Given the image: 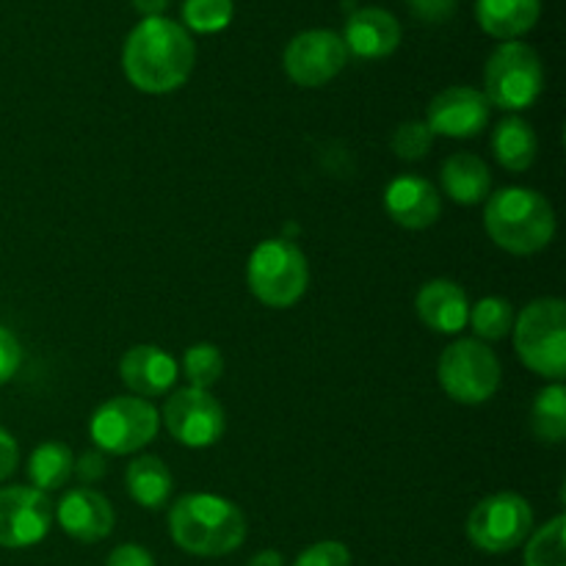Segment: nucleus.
<instances>
[{"label":"nucleus","instance_id":"nucleus-1","mask_svg":"<svg viewBox=\"0 0 566 566\" xmlns=\"http://www.w3.org/2000/svg\"><path fill=\"white\" fill-rule=\"evenodd\" d=\"M197 64L193 39L180 22L144 17L122 48L125 77L144 94L177 92Z\"/></svg>","mask_w":566,"mask_h":566},{"label":"nucleus","instance_id":"nucleus-2","mask_svg":"<svg viewBox=\"0 0 566 566\" xmlns=\"http://www.w3.org/2000/svg\"><path fill=\"white\" fill-rule=\"evenodd\" d=\"M169 534L188 556L221 558L247 542V517L227 497L193 492L169 509Z\"/></svg>","mask_w":566,"mask_h":566},{"label":"nucleus","instance_id":"nucleus-3","mask_svg":"<svg viewBox=\"0 0 566 566\" xmlns=\"http://www.w3.org/2000/svg\"><path fill=\"white\" fill-rule=\"evenodd\" d=\"M484 227L492 243L503 252L528 258L551 247L556 235V213L539 191L512 186L486 197Z\"/></svg>","mask_w":566,"mask_h":566},{"label":"nucleus","instance_id":"nucleus-4","mask_svg":"<svg viewBox=\"0 0 566 566\" xmlns=\"http://www.w3.org/2000/svg\"><path fill=\"white\" fill-rule=\"evenodd\" d=\"M514 352L531 374L551 381L566 376V304L562 298H534L512 326Z\"/></svg>","mask_w":566,"mask_h":566},{"label":"nucleus","instance_id":"nucleus-5","mask_svg":"<svg viewBox=\"0 0 566 566\" xmlns=\"http://www.w3.org/2000/svg\"><path fill=\"white\" fill-rule=\"evenodd\" d=\"M247 285L260 304L287 310L307 293L310 265L302 249L287 238H269L247 263Z\"/></svg>","mask_w":566,"mask_h":566},{"label":"nucleus","instance_id":"nucleus-6","mask_svg":"<svg viewBox=\"0 0 566 566\" xmlns=\"http://www.w3.org/2000/svg\"><path fill=\"white\" fill-rule=\"evenodd\" d=\"M545 88L542 59L531 44L503 42L492 50L484 70L486 103L501 111H525Z\"/></svg>","mask_w":566,"mask_h":566},{"label":"nucleus","instance_id":"nucleus-7","mask_svg":"<svg viewBox=\"0 0 566 566\" xmlns=\"http://www.w3.org/2000/svg\"><path fill=\"white\" fill-rule=\"evenodd\" d=\"M437 376L451 401L464 403V407H479L486 403L497 390H501L503 368L497 354L486 343L475 337L451 343L442 352Z\"/></svg>","mask_w":566,"mask_h":566},{"label":"nucleus","instance_id":"nucleus-8","mask_svg":"<svg viewBox=\"0 0 566 566\" xmlns=\"http://www.w3.org/2000/svg\"><path fill=\"white\" fill-rule=\"evenodd\" d=\"M160 415L147 398L138 396H116L108 398L94 409L88 420V437L97 446L99 453L111 457H127L158 437Z\"/></svg>","mask_w":566,"mask_h":566},{"label":"nucleus","instance_id":"nucleus-9","mask_svg":"<svg viewBox=\"0 0 566 566\" xmlns=\"http://www.w3.org/2000/svg\"><path fill=\"white\" fill-rule=\"evenodd\" d=\"M534 531V509L517 492H497L475 503L468 517V539L490 556L517 551Z\"/></svg>","mask_w":566,"mask_h":566},{"label":"nucleus","instance_id":"nucleus-10","mask_svg":"<svg viewBox=\"0 0 566 566\" xmlns=\"http://www.w3.org/2000/svg\"><path fill=\"white\" fill-rule=\"evenodd\" d=\"M164 426L180 446L210 448L224 437L227 415L219 398L210 390H197V387H182L169 396L164 403Z\"/></svg>","mask_w":566,"mask_h":566},{"label":"nucleus","instance_id":"nucleus-11","mask_svg":"<svg viewBox=\"0 0 566 566\" xmlns=\"http://www.w3.org/2000/svg\"><path fill=\"white\" fill-rule=\"evenodd\" d=\"M55 506L50 495L33 486H3L0 490V547L22 551L50 534Z\"/></svg>","mask_w":566,"mask_h":566},{"label":"nucleus","instance_id":"nucleus-12","mask_svg":"<svg viewBox=\"0 0 566 566\" xmlns=\"http://www.w3.org/2000/svg\"><path fill=\"white\" fill-rule=\"evenodd\" d=\"M285 72L296 86L318 88L335 81L348 61L343 36L324 28H313L293 36L285 48Z\"/></svg>","mask_w":566,"mask_h":566},{"label":"nucleus","instance_id":"nucleus-13","mask_svg":"<svg viewBox=\"0 0 566 566\" xmlns=\"http://www.w3.org/2000/svg\"><path fill=\"white\" fill-rule=\"evenodd\" d=\"M492 105L473 86H448L426 108V125L434 136L473 138L490 125Z\"/></svg>","mask_w":566,"mask_h":566},{"label":"nucleus","instance_id":"nucleus-14","mask_svg":"<svg viewBox=\"0 0 566 566\" xmlns=\"http://www.w3.org/2000/svg\"><path fill=\"white\" fill-rule=\"evenodd\" d=\"M55 520L66 536L83 542V545H94V542H103L105 536H111L116 514L103 492L92 490V486H77L59 501Z\"/></svg>","mask_w":566,"mask_h":566},{"label":"nucleus","instance_id":"nucleus-15","mask_svg":"<svg viewBox=\"0 0 566 566\" xmlns=\"http://www.w3.org/2000/svg\"><path fill=\"white\" fill-rule=\"evenodd\" d=\"M385 210L403 230H429L442 213V197L420 175H398L385 188Z\"/></svg>","mask_w":566,"mask_h":566},{"label":"nucleus","instance_id":"nucleus-16","mask_svg":"<svg viewBox=\"0 0 566 566\" xmlns=\"http://www.w3.org/2000/svg\"><path fill=\"white\" fill-rule=\"evenodd\" d=\"M119 379L138 398L166 396L177 381V363L160 346L138 343L122 354Z\"/></svg>","mask_w":566,"mask_h":566},{"label":"nucleus","instance_id":"nucleus-17","mask_svg":"<svg viewBox=\"0 0 566 566\" xmlns=\"http://www.w3.org/2000/svg\"><path fill=\"white\" fill-rule=\"evenodd\" d=\"M343 44L357 59H387L401 44V25L390 11L368 6L348 17Z\"/></svg>","mask_w":566,"mask_h":566},{"label":"nucleus","instance_id":"nucleus-18","mask_svg":"<svg viewBox=\"0 0 566 566\" xmlns=\"http://www.w3.org/2000/svg\"><path fill=\"white\" fill-rule=\"evenodd\" d=\"M418 318L440 335H457L468 326L470 302L462 285L453 280H431L426 282L415 298Z\"/></svg>","mask_w":566,"mask_h":566},{"label":"nucleus","instance_id":"nucleus-19","mask_svg":"<svg viewBox=\"0 0 566 566\" xmlns=\"http://www.w3.org/2000/svg\"><path fill=\"white\" fill-rule=\"evenodd\" d=\"M440 182L448 199L470 208V205L486 202L492 191V171L479 155L457 153L442 164Z\"/></svg>","mask_w":566,"mask_h":566},{"label":"nucleus","instance_id":"nucleus-20","mask_svg":"<svg viewBox=\"0 0 566 566\" xmlns=\"http://www.w3.org/2000/svg\"><path fill=\"white\" fill-rule=\"evenodd\" d=\"M542 14V0H475V20L490 36L514 42L528 33Z\"/></svg>","mask_w":566,"mask_h":566},{"label":"nucleus","instance_id":"nucleus-21","mask_svg":"<svg viewBox=\"0 0 566 566\" xmlns=\"http://www.w3.org/2000/svg\"><path fill=\"white\" fill-rule=\"evenodd\" d=\"M125 484L133 501L142 509L158 512L169 503L171 490H175V479H171L169 468L160 457L147 453V457H136L125 470Z\"/></svg>","mask_w":566,"mask_h":566},{"label":"nucleus","instance_id":"nucleus-22","mask_svg":"<svg viewBox=\"0 0 566 566\" xmlns=\"http://www.w3.org/2000/svg\"><path fill=\"white\" fill-rule=\"evenodd\" d=\"M492 153L506 171H528L539 153V138L523 116H506L492 133Z\"/></svg>","mask_w":566,"mask_h":566},{"label":"nucleus","instance_id":"nucleus-23","mask_svg":"<svg viewBox=\"0 0 566 566\" xmlns=\"http://www.w3.org/2000/svg\"><path fill=\"white\" fill-rule=\"evenodd\" d=\"M72 475H75V453L64 442H42L28 457V479H31L33 490L44 492V495L70 484Z\"/></svg>","mask_w":566,"mask_h":566},{"label":"nucleus","instance_id":"nucleus-24","mask_svg":"<svg viewBox=\"0 0 566 566\" xmlns=\"http://www.w3.org/2000/svg\"><path fill=\"white\" fill-rule=\"evenodd\" d=\"M531 431L539 442L562 446L566 440V387L564 381H553L551 387L536 392L531 407Z\"/></svg>","mask_w":566,"mask_h":566},{"label":"nucleus","instance_id":"nucleus-25","mask_svg":"<svg viewBox=\"0 0 566 566\" xmlns=\"http://www.w3.org/2000/svg\"><path fill=\"white\" fill-rule=\"evenodd\" d=\"M468 324L473 326L475 340L492 343L503 340L514 326V307L503 296H484L481 302L470 304Z\"/></svg>","mask_w":566,"mask_h":566},{"label":"nucleus","instance_id":"nucleus-26","mask_svg":"<svg viewBox=\"0 0 566 566\" xmlns=\"http://www.w3.org/2000/svg\"><path fill=\"white\" fill-rule=\"evenodd\" d=\"M525 566H566V517L558 514L525 539Z\"/></svg>","mask_w":566,"mask_h":566},{"label":"nucleus","instance_id":"nucleus-27","mask_svg":"<svg viewBox=\"0 0 566 566\" xmlns=\"http://www.w3.org/2000/svg\"><path fill=\"white\" fill-rule=\"evenodd\" d=\"M182 374H186L188 387L210 390L224 376V357H221L219 346H213V343L188 346L182 354Z\"/></svg>","mask_w":566,"mask_h":566},{"label":"nucleus","instance_id":"nucleus-28","mask_svg":"<svg viewBox=\"0 0 566 566\" xmlns=\"http://www.w3.org/2000/svg\"><path fill=\"white\" fill-rule=\"evenodd\" d=\"M235 14L232 0H186L182 3V22L197 33L224 31Z\"/></svg>","mask_w":566,"mask_h":566},{"label":"nucleus","instance_id":"nucleus-29","mask_svg":"<svg viewBox=\"0 0 566 566\" xmlns=\"http://www.w3.org/2000/svg\"><path fill=\"white\" fill-rule=\"evenodd\" d=\"M431 144H434V133L429 130L426 122H418V119L401 122L390 138L392 153H396L401 160H423L426 155H429Z\"/></svg>","mask_w":566,"mask_h":566},{"label":"nucleus","instance_id":"nucleus-30","mask_svg":"<svg viewBox=\"0 0 566 566\" xmlns=\"http://www.w3.org/2000/svg\"><path fill=\"white\" fill-rule=\"evenodd\" d=\"M293 566H352V551L335 539L315 542L298 553Z\"/></svg>","mask_w":566,"mask_h":566},{"label":"nucleus","instance_id":"nucleus-31","mask_svg":"<svg viewBox=\"0 0 566 566\" xmlns=\"http://www.w3.org/2000/svg\"><path fill=\"white\" fill-rule=\"evenodd\" d=\"M22 365V346L6 326H0V385L14 379V374Z\"/></svg>","mask_w":566,"mask_h":566},{"label":"nucleus","instance_id":"nucleus-32","mask_svg":"<svg viewBox=\"0 0 566 566\" xmlns=\"http://www.w3.org/2000/svg\"><path fill=\"white\" fill-rule=\"evenodd\" d=\"M409 11L423 22H446L457 11V0H407Z\"/></svg>","mask_w":566,"mask_h":566},{"label":"nucleus","instance_id":"nucleus-33","mask_svg":"<svg viewBox=\"0 0 566 566\" xmlns=\"http://www.w3.org/2000/svg\"><path fill=\"white\" fill-rule=\"evenodd\" d=\"M105 566H155V558L147 547L127 542V545H119L111 551Z\"/></svg>","mask_w":566,"mask_h":566},{"label":"nucleus","instance_id":"nucleus-34","mask_svg":"<svg viewBox=\"0 0 566 566\" xmlns=\"http://www.w3.org/2000/svg\"><path fill=\"white\" fill-rule=\"evenodd\" d=\"M108 473V462H105V453L99 451H86L75 459V475L83 484H94L103 475Z\"/></svg>","mask_w":566,"mask_h":566},{"label":"nucleus","instance_id":"nucleus-35","mask_svg":"<svg viewBox=\"0 0 566 566\" xmlns=\"http://www.w3.org/2000/svg\"><path fill=\"white\" fill-rule=\"evenodd\" d=\"M17 462H20V448H17V440L3 429V426H0V481L14 475Z\"/></svg>","mask_w":566,"mask_h":566},{"label":"nucleus","instance_id":"nucleus-36","mask_svg":"<svg viewBox=\"0 0 566 566\" xmlns=\"http://www.w3.org/2000/svg\"><path fill=\"white\" fill-rule=\"evenodd\" d=\"M133 6L142 17H164L169 0H133Z\"/></svg>","mask_w":566,"mask_h":566},{"label":"nucleus","instance_id":"nucleus-37","mask_svg":"<svg viewBox=\"0 0 566 566\" xmlns=\"http://www.w3.org/2000/svg\"><path fill=\"white\" fill-rule=\"evenodd\" d=\"M247 566H285V558L276 551H260L258 556L249 558Z\"/></svg>","mask_w":566,"mask_h":566}]
</instances>
